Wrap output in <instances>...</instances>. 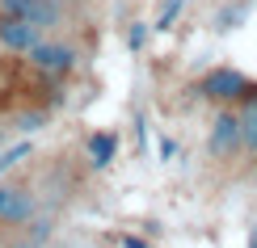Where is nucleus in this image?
I'll return each instance as SVG.
<instances>
[{"label":"nucleus","mask_w":257,"mask_h":248,"mask_svg":"<svg viewBox=\"0 0 257 248\" xmlns=\"http://www.w3.org/2000/svg\"><path fill=\"white\" fill-rule=\"evenodd\" d=\"M240 152H244L240 114H236V105H219L215 118H211V131H207V156L215 164H232Z\"/></svg>","instance_id":"obj_1"},{"label":"nucleus","mask_w":257,"mask_h":248,"mask_svg":"<svg viewBox=\"0 0 257 248\" xmlns=\"http://www.w3.org/2000/svg\"><path fill=\"white\" fill-rule=\"evenodd\" d=\"M30 68L38 72V76H68L72 68L80 63V51L72 47L68 38H55V34H42L34 47H30Z\"/></svg>","instance_id":"obj_2"},{"label":"nucleus","mask_w":257,"mask_h":248,"mask_svg":"<svg viewBox=\"0 0 257 248\" xmlns=\"http://www.w3.org/2000/svg\"><path fill=\"white\" fill-rule=\"evenodd\" d=\"M0 13L30 17L34 26L47 30V34H55V30H63V21L72 13V0H0Z\"/></svg>","instance_id":"obj_3"},{"label":"nucleus","mask_w":257,"mask_h":248,"mask_svg":"<svg viewBox=\"0 0 257 248\" xmlns=\"http://www.w3.org/2000/svg\"><path fill=\"white\" fill-rule=\"evenodd\" d=\"M249 89H253V80L244 76V72H236V68H211L207 76L198 80V93L207 97V101H215V105H236Z\"/></svg>","instance_id":"obj_4"},{"label":"nucleus","mask_w":257,"mask_h":248,"mask_svg":"<svg viewBox=\"0 0 257 248\" xmlns=\"http://www.w3.org/2000/svg\"><path fill=\"white\" fill-rule=\"evenodd\" d=\"M38 214V193L30 185H0V223L5 227H26Z\"/></svg>","instance_id":"obj_5"},{"label":"nucleus","mask_w":257,"mask_h":248,"mask_svg":"<svg viewBox=\"0 0 257 248\" xmlns=\"http://www.w3.org/2000/svg\"><path fill=\"white\" fill-rule=\"evenodd\" d=\"M47 34L42 26H34L30 17H17V13H0V47L13 51V55H30V47Z\"/></svg>","instance_id":"obj_6"},{"label":"nucleus","mask_w":257,"mask_h":248,"mask_svg":"<svg viewBox=\"0 0 257 248\" xmlns=\"http://www.w3.org/2000/svg\"><path fill=\"white\" fill-rule=\"evenodd\" d=\"M240 114V135H244V156H257V84L236 101Z\"/></svg>","instance_id":"obj_7"},{"label":"nucleus","mask_w":257,"mask_h":248,"mask_svg":"<svg viewBox=\"0 0 257 248\" xmlns=\"http://www.w3.org/2000/svg\"><path fill=\"white\" fill-rule=\"evenodd\" d=\"M84 156H89L93 168H105L114 156H118V135L114 131H93L89 139H84Z\"/></svg>","instance_id":"obj_8"},{"label":"nucleus","mask_w":257,"mask_h":248,"mask_svg":"<svg viewBox=\"0 0 257 248\" xmlns=\"http://www.w3.org/2000/svg\"><path fill=\"white\" fill-rule=\"evenodd\" d=\"M244 13H249V5H244V0H240V5H228V9H223V13L215 17V30H219V34H228V30H236L240 21H244Z\"/></svg>","instance_id":"obj_9"},{"label":"nucleus","mask_w":257,"mask_h":248,"mask_svg":"<svg viewBox=\"0 0 257 248\" xmlns=\"http://www.w3.org/2000/svg\"><path fill=\"white\" fill-rule=\"evenodd\" d=\"M181 9H186V0H165V9H160V17H156L152 30H160V34H165V30H173V21L181 17Z\"/></svg>","instance_id":"obj_10"},{"label":"nucleus","mask_w":257,"mask_h":248,"mask_svg":"<svg viewBox=\"0 0 257 248\" xmlns=\"http://www.w3.org/2000/svg\"><path fill=\"white\" fill-rule=\"evenodd\" d=\"M38 126H47V110H26V114H21L17 118V131H38Z\"/></svg>","instance_id":"obj_11"},{"label":"nucleus","mask_w":257,"mask_h":248,"mask_svg":"<svg viewBox=\"0 0 257 248\" xmlns=\"http://www.w3.org/2000/svg\"><path fill=\"white\" fill-rule=\"evenodd\" d=\"M30 152H34L30 143H17V147H9V152H0V172H9V168L17 164V160H26Z\"/></svg>","instance_id":"obj_12"},{"label":"nucleus","mask_w":257,"mask_h":248,"mask_svg":"<svg viewBox=\"0 0 257 248\" xmlns=\"http://www.w3.org/2000/svg\"><path fill=\"white\" fill-rule=\"evenodd\" d=\"M144 38H148V21H135V26H131V34H126L131 51H139V47H144Z\"/></svg>","instance_id":"obj_13"},{"label":"nucleus","mask_w":257,"mask_h":248,"mask_svg":"<svg viewBox=\"0 0 257 248\" xmlns=\"http://www.w3.org/2000/svg\"><path fill=\"white\" fill-rule=\"evenodd\" d=\"M122 248H148L144 240H135V235H122Z\"/></svg>","instance_id":"obj_14"},{"label":"nucleus","mask_w":257,"mask_h":248,"mask_svg":"<svg viewBox=\"0 0 257 248\" xmlns=\"http://www.w3.org/2000/svg\"><path fill=\"white\" fill-rule=\"evenodd\" d=\"M249 248H257V227H253V231H249Z\"/></svg>","instance_id":"obj_15"}]
</instances>
